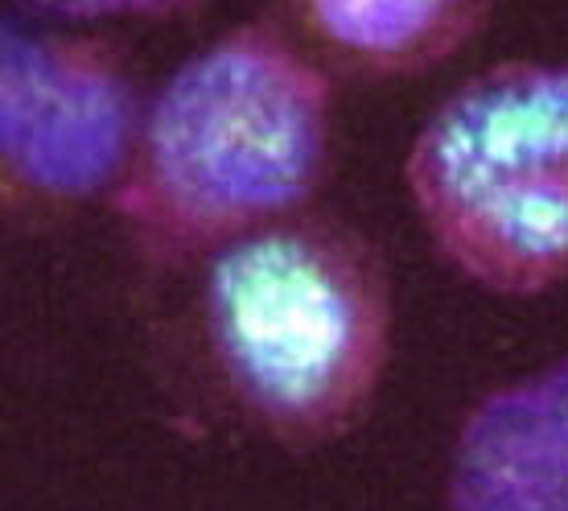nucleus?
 <instances>
[{
    "label": "nucleus",
    "instance_id": "nucleus-3",
    "mask_svg": "<svg viewBox=\"0 0 568 511\" xmlns=\"http://www.w3.org/2000/svg\"><path fill=\"white\" fill-rule=\"evenodd\" d=\"M404 186L437 255L498 298L568 281V58L503 62L416 132Z\"/></svg>",
    "mask_w": 568,
    "mask_h": 511
},
{
    "label": "nucleus",
    "instance_id": "nucleus-7",
    "mask_svg": "<svg viewBox=\"0 0 568 511\" xmlns=\"http://www.w3.org/2000/svg\"><path fill=\"white\" fill-rule=\"evenodd\" d=\"M71 21H112V17H141V21H170L202 9V0H33Z\"/></svg>",
    "mask_w": 568,
    "mask_h": 511
},
{
    "label": "nucleus",
    "instance_id": "nucleus-6",
    "mask_svg": "<svg viewBox=\"0 0 568 511\" xmlns=\"http://www.w3.org/2000/svg\"><path fill=\"white\" fill-rule=\"evenodd\" d=\"M297 38L358 79H416L483 33L495 0H288Z\"/></svg>",
    "mask_w": 568,
    "mask_h": 511
},
{
    "label": "nucleus",
    "instance_id": "nucleus-4",
    "mask_svg": "<svg viewBox=\"0 0 568 511\" xmlns=\"http://www.w3.org/2000/svg\"><path fill=\"white\" fill-rule=\"evenodd\" d=\"M144 103L108 38L0 29V199L9 223H45L124 182Z\"/></svg>",
    "mask_w": 568,
    "mask_h": 511
},
{
    "label": "nucleus",
    "instance_id": "nucleus-2",
    "mask_svg": "<svg viewBox=\"0 0 568 511\" xmlns=\"http://www.w3.org/2000/svg\"><path fill=\"white\" fill-rule=\"evenodd\" d=\"M202 351L247 425L310 454L355 433L392 355L384 252L338 214L297 211L202 264Z\"/></svg>",
    "mask_w": 568,
    "mask_h": 511
},
{
    "label": "nucleus",
    "instance_id": "nucleus-1",
    "mask_svg": "<svg viewBox=\"0 0 568 511\" xmlns=\"http://www.w3.org/2000/svg\"><path fill=\"white\" fill-rule=\"evenodd\" d=\"M329 141L326 62L276 21H243L161 83L112 211L149 269L206 264L247 231L310 211Z\"/></svg>",
    "mask_w": 568,
    "mask_h": 511
},
{
    "label": "nucleus",
    "instance_id": "nucleus-5",
    "mask_svg": "<svg viewBox=\"0 0 568 511\" xmlns=\"http://www.w3.org/2000/svg\"><path fill=\"white\" fill-rule=\"evenodd\" d=\"M445 511H568V355L462 417Z\"/></svg>",
    "mask_w": 568,
    "mask_h": 511
}]
</instances>
